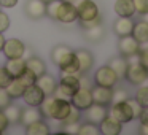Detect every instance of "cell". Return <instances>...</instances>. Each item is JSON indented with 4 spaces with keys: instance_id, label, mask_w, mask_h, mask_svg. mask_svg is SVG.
<instances>
[{
    "instance_id": "ee69618b",
    "label": "cell",
    "mask_w": 148,
    "mask_h": 135,
    "mask_svg": "<svg viewBox=\"0 0 148 135\" xmlns=\"http://www.w3.org/2000/svg\"><path fill=\"white\" fill-rule=\"evenodd\" d=\"M18 2L19 0H0V5H2V8H14Z\"/></svg>"
},
{
    "instance_id": "9a60e30c",
    "label": "cell",
    "mask_w": 148,
    "mask_h": 135,
    "mask_svg": "<svg viewBox=\"0 0 148 135\" xmlns=\"http://www.w3.org/2000/svg\"><path fill=\"white\" fill-rule=\"evenodd\" d=\"M35 84L43 91V92H45V95H53L54 91H56V87H58V81H56V78L53 76V75L46 73V72L43 75H40V76H37Z\"/></svg>"
},
{
    "instance_id": "1f68e13d",
    "label": "cell",
    "mask_w": 148,
    "mask_h": 135,
    "mask_svg": "<svg viewBox=\"0 0 148 135\" xmlns=\"http://www.w3.org/2000/svg\"><path fill=\"white\" fill-rule=\"evenodd\" d=\"M69 51H72V49L69 48V46H65V45H59V46H56V48H53V51H51L53 62H54V64H58L59 59H61L64 54H67Z\"/></svg>"
},
{
    "instance_id": "9c48e42d",
    "label": "cell",
    "mask_w": 148,
    "mask_h": 135,
    "mask_svg": "<svg viewBox=\"0 0 148 135\" xmlns=\"http://www.w3.org/2000/svg\"><path fill=\"white\" fill-rule=\"evenodd\" d=\"M94 81H96L97 86L113 87L116 83H118V76H116V73L108 67V65H105V67H100L99 70L96 72V75H94Z\"/></svg>"
},
{
    "instance_id": "e575fe53",
    "label": "cell",
    "mask_w": 148,
    "mask_h": 135,
    "mask_svg": "<svg viewBox=\"0 0 148 135\" xmlns=\"http://www.w3.org/2000/svg\"><path fill=\"white\" fill-rule=\"evenodd\" d=\"M129 97H127V92L124 89H115L112 94V102L113 103H119V102H126Z\"/></svg>"
},
{
    "instance_id": "f5cc1de1",
    "label": "cell",
    "mask_w": 148,
    "mask_h": 135,
    "mask_svg": "<svg viewBox=\"0 0 148 135\" xmlns=\"http://www.w3.org/2000/svg\"><path fill=\"white\" fill-rule=\"evenodd\" d=\"M0 10H2V5H0Z\"/></svg>"
},
{
    "instance_id": "5bb4252c",
    "label": "cell",
    "mask_w": 148,
    "mask_h": 135,
    "mask_svg": "<svg viewBox=\"0 0 148 135\" xmlns=\"http://www.w3.org/2000/svg\"><path fill=\"white\" fill-rule=\"evenodd\" d=\"M121 127H123L121 122L116 121V119L110 115H107L105 118L99 122L100 134H103V135H118V134H121Z\"/></svg>"
},
{
    "instance_id": "2e32d148",
    "label": "cell",
    "mask_w": 148,
    "mask_h": 135,
    "mask_svg": "<svg viewBox=\"0 0 148 135\" xmlns=\"http://www.w3.org/2000/svg\"><path fill=\"white\" fill-rule=\"evenodd\" d=\"M91 94H92L94 103H100V105H108V103H112V94H113L112 87L97 86L96 84V87H91Z\"/></svg>"
},
{
    "instance_id": "d4e9b609",
    "label": "cell",
    "mask_w": 148,
    "mask_h": 135,
    "mask_svg": "<svg viewBox=\"0 0 148 135\" xmlns=\"http://www.w3.org/2000/svg\"><path fill=\"white\" fill-rule=\"evenodd\" d=\"M127 61H126V57H113L112 61H110V64H108V67L112 68L113 72L116 73V76H118V80L119 78H124L126 76V70H127Z\"/></svg>"
},
{
    "instance_id": "277c9868",
    "label": "cell",
    "mask_w": 148,
    "mask_h": 135,
    "mask_svg": "<svg viewBox=\"0 0 148 135\" xmlns=\"http://www.w3.org/2000/svg\"><path fill=\"white\" fill-rule=\"evenodd\" d=\"M126 80L131 84H142L148 80V70L140 62H131L126 70Z\"/></svg>"
},
{
    "instance_id": "3957f363",
    "label": "cell",
    "mask_w": 148,
    "mask_h": 135,
    "mask_svg": "<svg viewBox=\"0 0 148 135\" xmlns=\"http://www.w3.org/2000/svg\"><path fill=\"white\" fill-rule=\"evenodd\" d=\"M56 21H59V22H62V24H72V22H75V21H78V13H77L75 3H69V2L59 0Z\"/></svg>"
},
{
    "instance_id": "44dd1931",
    "label": "cell",
    "mask_w": 148,
    "mask_h": 135,
    "mask_svg": "<svg viewBox=\"0 0 148 135\" xmlns=\"http://www.w3.org/2000/svg\"><path fill=\"white\" fill-rule=\"evenodd\" d=\"M115 13L118 14V16L132 18L135 14L134 2H132V0H116L115 2Z\"/></svg>"
},
{
    "instance_id": "74e56055",
    "label": "cell",
    "mask_w": 148,
    "mask_h": 135,
    "mask_svg": "<svg viewBox=\"0 0 148 135\" xmlns=\"http://www.w3.org/2000/svg\"><path fill=\"white\" fill-rule=\"evenodd\" d=\"M132 2H134L135 13H138V14L148 13V0H132Z\"/></svg>"
},
{
    "instance_id": "f35d334b",
    "label": "cell",
    "mask_w": 148,
    "mask_h": 135,
    "mask_svg": "<svg viewBox=\"0 0 148 135\" xmlns=\"http://www.w3.org/2000/svg\"><path fill=\"white\" fill-rule=\"evenodd\" d=\"M62 134H78V129H80V124L78 122H62Z\"/></svg>"
},
{
    "instance_id": "60d3db41",
    "label": "cell",
    "mask_w": 148,
    "mask_h": 135,
    "mask_svg": "<svg viewBox=\"0 0 148 135\" xmlns=\"http://www.w3.org/2000/svg\"><path fill=\"white\" fill-rule=\"evenodd\" d=\"M126 102L129 103V106H131L132 115H134V119H135V118L138 119V115H140V111H142V108H143V106H142V105H140V103H138L135 99H127Z\"/></svg>"
},
{
    "instance_id": "7dc6e473",
    "label": "cell",
    "mask_w": 148,
    "mask_h": 135,
    "mask_svg": "<svg viewBox=\"0 0 148 135\" xmlns=\"http://www.w3.org/2000/svg\"><path fill=\"white\" fill-rule=\"evenodd\" d=\"M138 134L140 135H148V124H142L138 129Z\"/></svg>"
},
{
    "instance_id": "7a4b0ae2",
    "label": "cell",
    "mask_w": 148,
    "mask_h": 135,
    "mask_svg": "<svg viewBox=\"0 0 148 135\" xmlns=\"http://www.w3.org/2000/svg\"><path fill=\"white\" fill-rule=\"evenodd\" d=\"M75 7H77V13H78V21H89L100 16L99 7L96 5L94 0H78Z\"/></svg>"
},
{
    "instance_id": "c3c4849f",
    "label": "cell",
    "mask_w": 148,
    "mask_h": 135,
    "mask_svg": "<svg viewBox=\"0 0 148 135\" xmlns=\"http://www.w3.org/2000/svg\"><path fill=\"white\" fill-rule=\"evenodd\" d=\"M3 45H5V37H3V33H0V52L3 49Z\"/></svg>"
},
{
    "instance_id": "e0dca14e",
    "label": "cell",
    "mask_w": 148,
    "mask_h": 135,
    "mask_svg": "<svg viewBox=\"0 0 148 135\" xmlns=\"http://www.w3.org/2000/svg\"><path fill=\"white\" fill-rule=\"evenodd\" d=\"M86 111V119L89 122H94V124L99 125V122L108 115L107 111V105H100V103H92L89 108L84 110Z\"/></svg>"
},
{
    "instance_id": "7bdbcfd3",
    "label": "cell",
    "mask_w": 148,
    "mask_h": 135,
    "mask_svg": "<svg viewBox=\"0 0 148 135\" xmlns=\"http://www.w3.org/2000/svg\"><path fill=\"white\" fill-rule=\"evenodd\" d=\"M8 125H10V121L7 119L3 110H0V132H2V134H5V130L8 129Z\"/></svg>"
},
{
    "instance_id": "5b68a950",
    "label": "cell",
    "mask_w": 148,
    "mask_h": 135,
    "mask_svg": "<svg viewBox=\"0 0 148 135\" xmlns=\"http://www.w3.org/2000/svg\"><path fill=\"white\" fill-rule=\"evenodd\" d=\"M72 106L73 105L70 103V100H64V99L54 97V99H53V105H51V111H49V118L54 119V121L62 122L69 116Z\"/></svg>"
},
{
    "instance_id": "4316f807",
    "label": "cell",
    "mask_w": 148,
    "mask_h": 135,
    "mask_svg": "<svg viewBox=\"0 0 148 135\" xmlns=\"http://www.w3.org/2000/svg\"><path fill=\"white\" fill-rule=\"evenodd\" d=\"M26 67L30 68L37 76H40V75H43L46 72L45 62H43L40 57H35V56H34V57H27L26 59Z\"/></svg>"
},
{
    "instance_id": "ba28073f",
    "label": "cell",
    "mask_w": 148,
    "mask_h": 135,
    "mask_svg": "<svg viewBox=\"0 0 148 135\" xmlns=\"http://www.w3.org/2000/svg\"><path fill=\"white\" fill-rule=\"evenodd\" d=\"M56 65L62 73H80V64H78V57L75 51H69L67 54H64Z\"/></svg>"
},
{
    "instance_id": "8d00e7d4",
    "label": "cell",
    "mask_w": 148,
    "mask_h": 135,
    "mask_svg": "<svg viewBox=\"0 0 148 135\" xmlns=\"http://www.w3.org/2000/svg\"><path fill=\"white\" fill-rule=\"evenodd\" d=\"M10 16H8L5 11H2L0 10V33H3V32H7L8 29H10Z\"/></svg>"
},
{
    "instance_id": "836d02e7",
    "label": "cell",
    "mask_w": 148,
    "mask_h": 135,
    "mask_svg": "<svg viewBox=\"0 0 148 135\" xmlns=\"http://www.w3.org/2000/svg\"><path fill=\"white\" fill-rule=\"evenodd\" d=\"M138 59L140 64L148 70V42L147 43H140V51H138Z\"/></svg>"
},
{
    "instance_id": "f6af8a7d",
    "label": "cell",
    "mask_w": 148,
    "mask_h": 135,
    "mask_svg": "<svg viewBox=\"0 0 148 135\" xmlns=\"http://www.w3.org/2000/svg\"><path fill=\"white\" fill-rule=\"evenodd\" d=\"M138 119H140L142 124H148V106H143L138 115Z\"/></svg>"
},
{
    "instance_id": "d6a6232c",
    "label": "cell",
    "mask_w": 148,
    "mask_h": 135,
    "mask_svg": "<svg viewBox=\"0 0 148 135\" xmlns=\"http://www.w3.org/2000/svg\"><path fill=\"white\" fill-rule=\"evenodd\" d=\"M135 100L142 106H148V86H142L135 94Z\"/></svg>"
},
{
    "instance_id": "8992f818",
    "label": "cell",
    "mask_w": 148,
    "mask_h": 135,
    "mask_svg": "<svg viewBox=\"0 0 148 135\" xmlns=\"http://www.w3.org/2000/svg\"><path fill=\"white\" fill-rule=\"evenodd\" d=\"M70 103L75 106V108L80 110V111L89 108V106L94 103L92 102V94H91V89H89V87H78L77 92L70 97Z\"/></svg>"
},
{
    "instance_id": "4fadbf2b",
    "label": "cell",
    "mask_w": 148,
    "mask_h": 135,
    "mask_svg": "<svg viewBox=\"0 0 148 135\" xmlns=\"http://www.w3.org/2000/svg\"><path fill=\"white\" fill-rule=\"evenodd\" d=\"M24 11L30 19H40L46 16V3L43 0H27Z\"/></svg>"
},
{
    "instance_id": "7402d4cb",
    "label": "cell",
    "mask_w": 148,
    "mask_h": 135,
    "mask_svg": "<svg viewBox=\"0 0 148 135\" xmlns=\"http://www.w3.org/2000/svg\"><path fill=\"white\" fill-rule=\"evenodd\" d=\"M42 113L38 111V108L37 106H29L27 105V108L21 110V118H19V122L23 125H27L30 124V122L34 121H38V119H42Z\"/></svg>"
},
{
    "instance_id": "4dcf8cb0",
    "label": "cell",
    "mask_w": 148,
    "mask_h": 135,
    "mask_svg": "<svg viewBox=\"0 0 148 135\" xmlns=\"http://www.w3.org/2000/svg\"><path fill=\"white\" fill-rule=\"evenodd\" d=\"M18 78H19V80L23 81V84H24L26 87H27V86H30V84H35V81H37V75L34 73V72L30 70V68H27V67L24 68V72H23V73H21Z\"/></svg>"
},
{
    "instance_id": "484cf974",
    "label": "cell",
    "mask_w": 148,
    "mask_h": 135,
    "mask_svg": "<svg viewBox=\"0 0 148 135\" xmlns=\"http://www.w3.org/2000/svg\"><path fill=\"white\" fill-rule=\"evenodd\" d=\"M5 89H7L8 95H10L11 99H19V97H23L26 86L23 84V81H21L19 78H13V80L8 83V86L5 87Z\"/></svg>"
},
{
    "instance_id": "83f0119b",
    "label": "cell",
    "mask_w": 148,
    "mask_h": 135,
    "mask_svg": "<svg viewBox=\"0 0 148 135\" xmlns=\"http://www.w3.org/2000/svg\"><path fill=\"white\" fill-rule=\"evenodd\" d=\"M103 33L105 32H103L102 24L89 27V29H84V37H86V40H89V42H100V40L103 38Z\"/></svg>"
},
{
    "instance_id": "ffe728a7",
    "label": "cell",
    "mask_w": 148,
    "mask_h": 135,
    "mask_svg": "<svg viewBox=\"0 0 148 135\" xmlns=\"http://www.w3.org/2000/svg\"><path fill=\"white\" fill-rule=\"evenodd\" d=\"M5 68L13 78H18L26 68V59L24 57H14V59H7Z\"/></svg>"
},
{
    "instance_id": "f907efd6",
    "label": "cell",
    "mask_w": 148,
    "mask_h": 135,
    "mask_svg": "<svg viewBox=\"0 0 148 135\" xmlns=\"http://www.w3.org/2000/svg\"><path fill=\"white\" fill-rule=\"evenodd\" d=\"M143 21H147V22H148V13L143 14Z\"/></svg>"
},
{
    "instance_id": "cb8c5ba5",
    "label": "cell",
    "mask_w": 148,
    "mask_h": 135,
    "mask_svg": "<svg viewBox=\"0 0 148 135\" xmlns=\"http://www.w3.org/2000/svg\"><path fill=\"white\" fill-rule=\"evenodd\" d=\"M131 35L134 37L138 43H147L148 42V22L147 21L134 22V29H132Z\"/></svg>"
},
{
    "instance_id": "8fae6325",
    "label": "cell",
    "mask_w": 148,
    "mask_h": 135,
    "mask_svg": "<svg viewBox=\"0 0 148 135\" xmlns=\"http://www.w3.org/2000/svg\"><path fill=\"white\" fill-rule=\"evenodd\" d=\"M110 116H113V118H115L116 121H119L121 124L129 122V121H132V119H134L132 110H131V106H129L127 102L113 103L112 110H110Z\"/></svg>"
},
{
    "instance_id": "db71d44e",
    "label": "cell",
    "mask_w": 148,
    "mask_h": 135,
    "mask_svg": "<svg viewBox=\"0 0 148 135\" xmlns=\"http://www.w3.org/2000/svg\"><path fill=\"white\" fill-rule=\"evenodd\" d=\"M0 135H2V132H0Z\"/></svg>"
},
{
    "instance_id": "bcb514c9",
    "label": "cell",
    "mask_w": 148,
    "mask_h": 135,
    "mask_svg": "<svg viewBox=\"0 0 148 135\" xmlns=\"http://www.w3.org/2000/svg\"><path fill=\"white\" fill-rule=\"evenodd\" d=\"M80 87H89L91 89V83L84 76H81V75H80Z\"/></svg>"
},
{
    "instance_id": "7c38bea8",
    "label": "cell",
    "mask_w": 148,
    "mask_h": 135,
    "mask_svg": "<svg viewBox=\"0 0 148 135\" xmlns=\"http://www.w3.org/2000/svg\"><path fill=\"white\" fill-rule=\"evenodd\" d=\"M45 97H46L45 92H43L37 84H30V86H27L26 89H24V94H23L24 102H26V105H29V106H38L40 103L43 102Z\"/></svg>"
},
{
    "instance_id": "681fc988",
    "label": "cell",
    "mask_w": 148,
    "mask_h": 135,
    "mask_svg": "<svg viewBox=\"0 0 148 135\" xmlns=\"http://www.w3.org/2000/svg\"><path fill=\"white\" fill-rule=\"evenodd\" d=\"M62 2H69V3H77L78 0H62Z\"/></svg>"
},
{
    "instance_id": "f546056e",
    "label": "cell",
    "mask_w": 148,
    "mask_h": 135,
    "mask_svg": "<svg viewBox=\"0 0 148 135\" xmlns=\"http://www.w3.org/2000/svg\"><path fill=\"white\" fill-rule=\"evenodd\" d=\"M100 134V129L97 124H94V122H84V124L80 125V129H78V135H99Z\"/></svg>"
},
{
    "instance_id": "30bf717a",
    "label": "cell",
    "mask_w": 148,
    "mask_h": 135,
    "mask_svg": "<svg viewBox=\"0 0 148 135\" xmlns=\"http://www.w3.org/2000/svg\"><path fill=\"white\" fill-rule=\"evenodd\" d=\"M118 49H119V54H121L123 57H129V56L138 54V51H140V43H138L132 35L119 37Z\"/></svg>"
},
{
    "instance_id": "f1b7e54d",
    "label": "cell",
    "mask_w": 148,
    "mask_h": 135,
    "mask_svg": "<svg viewBox=\"0 0 148 135\" xmlns=\"http://www.w3.org/2000/svg\"><path fill=\"white\" fill-rule=\"evenodd\" d=\"M21 110L18 105H14V103H10L8 106H5L3 108V113L5 116H7V119L10 121V124H14V122H19V118H21Z\"/></svg>"
},
{
    "instance_id": "ab89813d",
    "label": "cell",
    "mask_w": 148,
    "mask_h": 135,
    "mask_svg": "<svg viewBox=\"0 0 148 135\" xmlns=\"http://www.w3.org/2000/svg\"><path fill=\"white\" fill-rule=\"evenodd\" d=\"M11 97L8 95V92H7V89L5 87H0V110H3L5 106H8L11 103Z\"/></svg>"
},
{
    "instance_id": "52a82bcc",
    "label": "cell",
    "mask_w": 148,
    "mask_h": 135,
    "mask_svg": "<svg viewBox=\"0 0 148 135\" xmlns=\"http://www.w3.org/2000/svg\"><path fill=\"white\" fill-rule=\"evenodd\" d=\"M2 52L5 54L7 59L24 57V54H26V45L18 38H8V40H5Z\"/></svg>"
},
{
    "instance_id": "ac0fdd59",
    "label": "cell",
    "mask_w": 148,
    "mask_h": 135,
    "mask_svg": "<svg viewBox=\"0 0 148 135\" xmlns=\"http://www.w3.org/2000/svg\"><path fill=\"white\" fill-rule=\"evenodd\" d=\"M132 29H134V21L131 18H126V16H118V19L113 22V30L118 37H126V35H131Z\"/></svg>"
},
{
    "instance_id": "d6986e66",
    "label": "cell",
    "mask_w": 148,
    "mask_h": 135,
    "mask_svg": "<svg viewBox=\"0 0 148 135\" xmlns=\"http://www.w3.org/2000/svg\"><path fill=\"white\" fill-rule=\"evenodd\" d=\"M75 54H77L78 64H80V73L81 75L88 73L94 64V56L88 49H78V51H75Z\"/></svg>"
},
{
    "instance_id": "603a6c76",
    "label": "cell",
    "mask_w": 148,
    "mask_h": 135,
    "mask_svg": "<svg viewBox=\"0 0 148 135\" xmlns=\"http://www.w3.org/2000/svg\"><path fill=\"white\" fill-rule=\"evenodd\" d=\"M26 134L27 135H48L49 134V125L45 121L38 119V121H34L30 124L26 125Z\"/></svg>"
},
{
    "instance_id": "d590c367",
    "label": "cell",
    "mask_w": 148,
    "mask_h": 135,
    "mask_svg": "<svg viewBox=\"0 0 148 135\" xmlns=\"http://www.w3.org/2000/svg\"><path fill=\"white\" fill-rule=\"evenodd\" d=\"M11 80H13V76L8 73V70L5 68V65L0 67V87H7Z\"/></svg>"
},
{
    "instance_id": "6da1fadb",
    "label": "cell",
    "mask_w": 148,
    "mask_h": 135,
    "mask_svg": "<svg viewBox=\"0 0 148 135\" xmlns=\"http://www.w3.org/2000/svg\"><path fill=\"white\" fill-rule=\"evenodd\" d=\"M78 87H80V73H62L53 95L58 99L70 100V97L77 92Z\"/></svg>"
},
{
    "instance_id": "816d5d0a",
    "label": "cell",
    "mask_w": 148,
    "mask_h": 135,
    "mask_svg": "<svg viewBox=\"0 0 148 135\" xmlns=\"http://www.w3.org/2000/svg\"><path fill=\"white\" fill-rule=\"evenodd\" d=\"M43 2H45V3H49V2H53V0H43Z\"/></svg>"
},
{
    "instance_id": "b9f144b4",
    "label": "cell",
    "mask_w": 148,
    "mask_h": 135,
    "mask_svg": "<svg viewBox=\"0 0 148 135\" xmlns=\"http://www.w3.org/2000/svg\"><path fill=\"white\" fill-rule=\"evenodd\" d=\"M99 24H102V18L100 16L94 18V19H89V21H80V26L83 27V29H89V27L99 26Z\"/></svg>"
}]
</instances>
